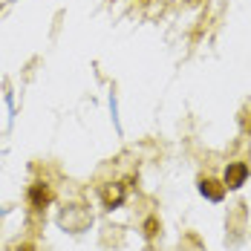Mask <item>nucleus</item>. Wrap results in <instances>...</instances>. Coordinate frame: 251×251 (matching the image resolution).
<instances>
[{
    "label": "nucleus",
    "mask_w": 251,
    "mask_h": 251,
    "mask_svg": "<svg viewBox=\"0 0 251 251\" xmlns=\"http://www.w3.org/2000/svg\"><path fill=\"white\" fill-rule=\"evenodd\" d=\"M50 197H52V194H50V188H47L44 182H35V185L29 188V205H32V208H38V211L50 202Z\"/></svg>",
    "instance_id": "obj_3"
},
{
    "label": "nucleus",
    "mask_w": 251,
    "mask_h": 251,
    "mask_svg": "<svg viewBox=\"0 0 251 251\" xmlns=\"http://www.w3.org/2000/svg\"><path fill=\"white\" fill-rule=\"evenodd\" d=\"M249 165L246 162H231L226 168V176H223V182H226L228 191H237V188H243L246 185V179H249Z\"/></svg>",
    "instance_id": "obj_1"
},
{
    "label": "nucleus",
    "mask_w": 251,
    "mask_h": 251,
    "mask_svg": "<svg viewBox=\"0 0 251 251\" xmlns=\"http://www.w3.org/2000/svg\"><path fill=\"white\" fill-rule=\"evenodd\" d=\"M226 191H228L226 182H217V179H211V176L200 179V194L205 197V200H211V202H223Z\"/></svg>",
    "instance_id": "obj_2"
},
{
    "label": "nucleus",
    "mask_w": 251,
    "mask_h": 251,
    "mask_svg": "<svg viewBox=\"0 0 251 251\" xmlns=\"http://www.w3.org/2000/svg\"><path fill=\"white\" fill-rule=\"evenodd\" d=\"M101 197H104V205L113 211V208H119V205L125 202V188H122V185H116V188H104Z\"/></svg>",
    "instance_id": "obj_4"
}]
</instances>
